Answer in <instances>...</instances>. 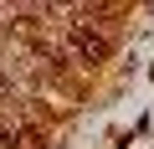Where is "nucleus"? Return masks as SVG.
<instances>
[{
  "label": "nucleus",
  "instance_id": "1",
  "mask_svg": "<svg viewBox=\"0 0 154 149\" xmlns=\"http://www.w3.org/2000/svg\"><path fill=\"white\" fill-rule=\"evenodd\" d=\"M62 46L72 51V62H82V67L108 62V36L93 31L88 21H62Z\"/></svg>",
  "mask_w": 154,
  "mask_h": 149
},
{
  "label": "nucleus",
  "instance_id": "3",
  "mask_svg": "<svg viewBox=\"0 0 154 149\" xmlns=\"http://www.w3.org/2000/svg\"><path fill=\"white\" fill-rule=\"evenodd\" d=\"M5 98H11V72L0 67V103H5Z\"/></svg>",
  "mask_w": 154,
  "mask_h": 149
},
{
  "label": "nucleus",
  "instance_id": "2",
  "mask_svg": "<svg viewBox=\"0 0 154 149\" xmlns=\"http://www.w3.org/2000/svg\"><path fill=\"white\" fill-rule=\"evenodd\" d=\"M0 149H41V129L21 113H5L0 108Z\"/></svg>",
  "mask_w": 154,
  "mask_h": 149
}]
</instances>
